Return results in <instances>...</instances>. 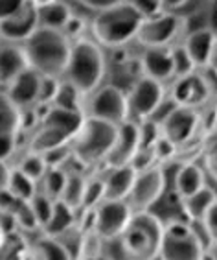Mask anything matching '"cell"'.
Returning a JSON list of instances; mask_svg holds the SVG:
<instances>
[{
    "mask_svg": "<svg viewBox=\"0 0 217 260\" xmlns=\"http://www.w3.org/2000/svg\"><path fill=\"white\" fill-rule=\"evenodd\" d=\"M85 30V20L79 19L78 15H76L74 11H72V17H70V20L66 22V26L63 28V34L68 37V39H81L79 35H81V31Z\"/></svg>",
    "mask_w": 217,
    "mask_h": 260,
    "instance_id": "f6af8a7d",
    "label": "cell"
},
{
    "mask_svg": "<svg viewBox=\"0 0 217 260\" xmlns=\"http://www.w3.org/2000/svg\"><path fill=\"white\" fill-rule=\"evenodd\" d=\"M81 260H108V258H103V256H89V258H81Z\"/></svg>",
    "mask_w": 217,
    "mask_h": 260,
    "instance_id": "f5cc1de1",
    "label": "cell"
},
{
    "mask_svg": "<svg viewBox=\"0 0 217 260\" xmlns=\"http://www.w3.org/2000/svg\"><path fill=\"white\" fill-rule=\"evenodd\" d=\"M183 19L164 11L153 19H146L140 24L136 41L146 48H166L180 31Z\"/></svg>",
    "mask_w": 217,
    "mask_h": 260,
    "instance_id": "7c38bea8",
    "label": "cell"
},
{
    "mask_svg": "<svg viewBox=\"0 0 217 260\" xmlns=\"http://www.w3.org/2000/svg\"><path fill=\"white\" fill-rule=\"evenodd\" d=\"M10 168L6 166V162L0 160V192L6 190V186H8V179H10Z\"/></svg>",
    "mask_w": 217,
    "mask_h": 260,
    "instance_id": "681fc988",
    "label": "cell"
},
{
    "mask_svg": "<svg viewBox=\"0 0 217 260\" xmlns=\"http://www.w3.org/2000/svg\"><path fill=\"white\" fill-rule=\"evenodd\" d=\"M138 137H140V148H151L162 137L160 125L155 124L153 120L138 122Z\"/></svg>",
    "mask_w": 217,
    "mask_h": 260,
    "instance_id": "d590c367",
    "label": "cell"
},
{
    "mask_svg": "<svg viewBox=\"0 0 217 260\" xmlns=\"http://www.w3.org/2000/svg\"><path fill=\"white\" fill-rule=\"evenodd\" d=\"M66 179H68V174H64V170H61V168H48V172L43 177V183H45L43 194L48 196L50 200L54 201L61 200L64 186H66Z\"/></svg>",
    "mask_w": 217,
    "mask_h": 260,
    "instance_id": "f546056e",
    "label": "cell"
},
{
    "mask_svg": "<svg viewBox=\"0 0 217 260\" xmlns=\"http://www.w3.org/2000/svg\"><path fill=\"white\" fill-rule=\"evenodd\" d=\"M173 190L177 194L178 200L188 198V196L195 194L204 186V172L193 162H184L175 174V181H173Z\"/></svg>",
    "mask_w": 217,
    "mask_h": 260,
    "instance_id": "cb8c5ba5",
    "label": "cell"
},
{
    "mask_svg": "<svg viewBox=\"0 0 217 260\" xmlns=\"http://www.w3.org/2000/svg\"><path fill=\"white\" fill-rule=\"evenodd\" d=\"M142 20V15L136 11L133 2L116 0L111 8L96 13L90 26L98 45L107 48H122L129 41L136 39Z\"/></svg>",
    "mask_w": 217,
    "mask_h": 260,
    "instance_id": "3957f363",
    "label": "cell"
},
{
    "mask_svg": "<svg viewBox=\"0 0 217 260\" xmlns=\"http://www.w3.org/2000/svg\"><path fill=\"white\" fill-rule=\"evenodd\" d=\"M37 28H39L37 6H35V2L24 0V6L20 8V11L17 15L4 20V22H0V37L4 41H8L10 45L24 43Z\"/></svg>",
    "mask_w": 217,
    "mask_h": 260,
    "instance_id": "9a60e30c",
    "label": "cell"
},
{
    "mask_svg": "<svg viewBox=\"0 0 217 260\" xmlns=\"http://www.w3.org/2000/svg\"><path fill=\"white\" fill-rule=\"evenodd\" d=\"M133 6L136 8L142 19H153V17L164 13V2H146V0H133Z\"/></svg>",
    "mask_w": 217,
    "mask_h": 260,
    "instance_id": "60d3db41",
    "label": "cell"
},
{
    "mask_svg": "<svg viewBox=\"0 0 217 260\" xmlns=\"http://www.w3.org/2000/svg\"><path fill=\"white\" fill-rule=\"evenodd\" d=\"M72 43L63 31L37 28L22 43L28 67L43 78H57L64 74Z\"/></svg>",
    "mask_w": 217,
    "mask_h": 260,
    "instance_id": "6da1fadb",
    "label": "cell"
},
{
    "mask_svg": "<svg viewBox=\"0 0 217 260\" xmlns=\"http://www.w3.org/2000/svg\"><path fill=\"white\" fill-rule=\"evenodd\" d=\"M204 160H206V170L212 174V177L217 181V142H213L204 153Z\"/></svg>",
    "mask_w": 217,
    "mask_h": 260,
    "instance_id": "7dc6e473",
    "label": "cell"
},
{
    "mask_svg": "<svg viewBox=\"0 0 217 260\" xmlns=\"http://www.w3.org/2000/svg\"><path fill=\"white\" fill-rule=\"evenodd\" d=\"M131 216L133 210L127 201H101L92 210V231L101 240L120 238Z\"/></svg>",
    "mask_w": 217,
    "mask_h": 260,
    "instance_id": "8fae6325",
    "label": "cell"
},
{
    "mask_svg": "<svg viewBox=\"0 0 217 260\" xmlns=\"http://www.w3.org/2000/svg\"><path fill=\"white\" fill-rule=\"evenodd\" d=\"M6 190L10 192L17 201H28L37 194V183L33 179H30L26 174L15 168V170L10 172V179H8V186H6Z\"/></svg>",
    "mask_w": 217,
    "mask_h": 260,
    "instance_id": "4316f807",
    "label": "cell"
},
{
    "mask_svg": "<svg viewBox=\"0 0 217 260\" xmlns=\"http://www.w3.org/2000/svg\"><path fill=\"white\" fill-rule=\"evenodd\" d=\"M140 150V137H138V122L125 120L124 124L118 125V133L114 140L113 148L108 151L105 165L108 168L116 166H127L131 165L133 157Z\"/></svg>",
    "mask_w": 217,
    "mask_h": 260,
    "instance_id": "5bb4252c",
    "label": "cell"
},
{
    "mask_svg": "<svg viewBox=\"0 0 217 260\" xmlns=\"http://www.w3.org/2000/svg\"><path fill=\"white\" fill-rule=\"evenodd\" d=\"M136 172L133 166H116V168H108L107 175L103 177L105 185V200L103 201H125L129 192L133 188Z\"/></svg>",
    "mask_w": 217,
    "mask_h": 260,
    "instance_id": "ffe728a7",
    "label": "cell"
},
{
    "mask_svg": "<svg viewBox=\"0 0 217 260\" xmlns=\"http://www.w3.org/2000/svg\"><path fill=\"white\" fill-rule=\"evenodd\" d=\"M85 113H74V111H63L50 107L46 115L39 120L30 142L31 153H46L50 150L68 146L79 127L83 125Z\"/></svg>",
    "mask_w": 217,
    "mask_h": 260,
    "instance_id": "8992f818",
    "label": "cell"
},
{
    "mask_svg": "<svg viewBox=\"0 0 217 260\" xmlns=\"http://www.w3.org/2000/svg\"><path fill=\"white\" fill-rule=\"evenodd\" d=\"M107 124L120 125L129 120L127 96L118 85H101L94 90L89 102V115Z\"/></svg>",
    "mask_w": 217,
    "mask_h": 260,
    "instance_id": "9c48e42d",
    "label": "cell"
},
{
    "mask_svg": "<svg viewBox=\"0 0 217 260\" xmlns=\"http://www.w3.org/2000/svg\"><path fill=\"white\" fill-rule=\"evenodd\" d=\"M24 6V0H0V22L11 19Z\"/></svg>",
    "mask_w": 217,
    "mask_h": 260,
    "instance_id": "ee69618b",
    "label": "cell"
},
{
    "mask_svg": "<svg viewBox=\"0 0 217 260\" xmlns=\"http://www.w3.org/2000/svg\"><path fill=\"white\" fill-rule=\"evenodd\" d=\"M30 67H28V59H26L22 46H0V85L8 89Z\"/></svg>",
    "mask_w": 217,
    "mask_h": 260,
    "instance_id": "44dd1931",
    "label": "cell"
},
{
    "mask_svg": "<svg viewBox=\"0 0 217 260\" xmlns=\"http://www.w3.org/2000/svg\"><path fill=\"white\" fill-rule=\"evenodd\" d=\"M52 107L63 111H74V113H83V94L76 87H72L68 81H61L59 90L55 94Z\"/></svg>",
    "mask_w": 217,
    "mask_h": 260,
    "instance_id": "83f0119b",
    "label": "cell"
},
{
    "mask_svg": "<svg viewBox=\"0 0 217 260\" xmlns=\"http://www.w3.org/2000/svg\"><path fill=\"white\" fill-rule=\"evenodd\" d=\"M118 133V125L85 115L83 125L70 142V153L79 165L89 168L105 162Z\"/></svg>",
    "mask_w": 217,
    "mask_h": 260,
    "instance_id": "5b68a950",
    "label": "cell"
},
{
    "mask_svg": "<svg viewBox=\"0 0 217 260\" xmlns=\"http://www.w3.org/2000/svg\"><path fill=\"white\" fill-rule=\"evenodd\" d=\"M37 251H39L41 260H72L66 247L57 238H52V236H45L37 244Z\"/></svg>",
    "mask_w": 217,
    "mask_h": 260,
    "instance_id": "4dcf8cb0",
    "label": "cell"
},
{
    "mask_svg": "<svg viewBox=\"0 0 217 260\" xmlns=\"http://www.w3.org/2000/svg\"><path fill=\"white\" fill-rule=\"evenodd\" d=\"M151 150H153L157 162H168V160H171V159H177V148H175L169 140L164 139V137H160V139L151 146Z\"/></svg>",
    "mask_w": 217,
    "mask_h": 260,
    "instance_id": "f35d334b",
    "label": "cell"
},
{
    "mask_svg": "<svg viewBox=\"0 0 217 260\" xmlns=\"http://www.w3.org/2000/svg\"><path fill=\"white\" fill-rule=\"evenodd\" d=\"M72 227H76V210L66 205L64 201L57 200L54 203V210H52L48 223H46L43 231L46 233V236L59 238L61 235H64Z\"/></svg>",
    "mask_w": 217,
    "mask_h": 260,
    "instance_id": "d4e9b609",
    "label": "cell"
},
{
    "mask_svg": "<svg viewBox=\"0 0 217 260\" xmlns=\"http://www.w3.org/2000/svg\"><path fill=\"white\" fill-rule=\"evenodd\" d=\"M41 80H43V76L37 74L35 70L28 69L6 89V94L20 111L28 109V107H35L37 100H39Z\"/></svg>",
    "mask_w": 217,
    "mask_h": 260,
    "instance_id": "e0dca14e",
    "label": "cell"
},
{
    "mask_svg": "<svg viewBox=\"0 0 217 260\" xmlns=\"http://www.w3.org/2000/svg\"><path fill=\"white\" fill-rule=\"evenodd\" d=\"M164 223L151 210L133 212L124 233L120 235V249L127 260H155L162 244Z\"/></svg>",
    "mask_w": 217,
    "mask_h": 260,
    "instance_id": "277c9868",
    "label": "cell"
},
{
    "mask_svg": "<svg viewBox=\"0 0 217 260\" xmlns=\"http://www.w3.org/2000/svg\"><path fill=\"white\" fill-rule=\"evenodd\" d=\"M206 247L186 220H171L164 225L162 244L158 249L160 260H201Z\"/></svg>",
    "mask_w": 217,
    "mask_h": 260,
    "instance_id": "52a82bcc",
    "label": "cell"
},
{
    "mask_svg": "<svg viewBox=\"0 0 217 260\" xmlns=\"http://www.w3.org/2000/svg\"><path fill=\"white\" fill-rule=\"evenodd\" d=\"M166 186H168L166 172L155 166V168L136 174L133 188L125 201L133 212H146L162 200V196L166 194Z\"/></svg>",
    "mask_w": 217,
    "mask_h": 260,
    "instance_id": "ba28073f",
    "label": "cell"
},
{
    "mask_svg": "<svg viewBox=\"0 0 217 260\" xmlns=\"http://www.w3.org/2000/svg\"><path fill=\"white\" fill-rule=\"evenodd\" d=\"M215 46L217 39L213 37V34L208 28H202V30H195L188 34L183 48L190 55V59L193 61L195 69H202V67L210 65Z\"/></svg>",
    "mask_w": 217,
    "mask_h": 260,
    "instance_id": "d6986e66",
    "label": "cell"
},
{
    "mask_svg": "<svg viewBox=\"0 0 217 260\" xmlns=\"http://www.w3.org/2000/svg\"><path fill=\"white\" fill-rule=\"evenodd\" d=\"M171 57H173V72L177 78H184V76H190L195 72V65L193 61L190 59V55L186 54L183 46H177V48H171Z\"/></svg>",
    "mask_w": 217,
    "mask_h": 260,
    "instance_id": "e575fe53",
    "label": "cell"
},
{
    "mask_svg": "<svg viewBox=\"0 0 217 260\" xmlns=\"http://www.w3.org/2000/svg\"><path fill=\"white\" fill-rule=\"evenodd\" d=\"M6 242V231L2 229V225H0V249H2V245H4Z\"/></svg>",
    "mask_w": 217,
    "mask_h": 260,
    "instance_id": "816d5d0a",
    "label": "cell"
},
{
    "mask_svg": "<svg viewBox=\"0 0 217 260\" xmlns=\"http://www.w3.org/2000/svg\"><path fill=\"white\" fill-rule=\"evenodd\" d=\"M103 200H105L103 179H87L81 207H83L85 210H94Z\"/></svg>",
    "mask_w": 217,
    "mask_h": 260,
    "instance_id": "836d02e7",
    "label": "cell"
},
{
    "mask_svg": "<svg viewBox=\"0 0 217 260\" xmlns=\"http://www.w3.org/2000/svg\"><path fill=\"white\" fill-rule=\"evenodd\" d=\"M107 74V61L101 46L90 39H78L70 48V57L66 63V81L83 96L92 94L101 87Z\"/></svg>",
    "mask_w": 217,
    "mask_h": 260,
    "instance_id": "7a4b0ae2",
    "label": "cell"
},
{
    "mask_svg": "<svg viewBox=\"0 0 217 260\" xmlns=\"http://www.w3.org/2000/svg\"><path fill=\"white\" fill-rule=\"evenodd\" d=\"M171 98L177 102L178 107L197 109L199 105L206 104V100L210 98V83L204 76L197 72L177 78L171 90Z\"/></svg>",
    "mask_w": 217,
    "mask_h": 260,
    "instance_id": "2e32d148",
    "label": "cell"
},
{
    "mask_svg": "<svg viewBox=\"0 0 217 260\" xmlns=\"http://www.w3.org/2000/svg\"><path fill=\"white\" fill-rule=\"evenodd\" d=\"M178 105H177V102L173 100L171 96H164V100L160 102V105H158L157 107V111H155L153 115H151V118H149V120H153L155 124H162L164 120H166V118H168L169 115H171L173 111L177 109Z\"/></svg>",
    "mask_w": 217,
    "mask_h": 260,
    "instance_id": "b9f144b4",
    "label": "cell"
},
{
    "mask_svg": "<svg viewBox=\"0 0 217 260\" xmlns=\"http://www.w3.org/2000/svg\"><path fill=\"white\" fill-rule=\"evenodd\" d=\"M22 129V111L8 98L6 92H0V135H19Z\"/></svg>",
    "mask_w": 217,
    "mask_h": 260,
    "instance_id": "484cf974",
    "label": "cell"
},
{
    "mask_svg": "<svg viewBox=\"0 0 217 260\" xmlns=\"http://www.w3.org/2000/svg\"><path fill=\"white\" fill-rule=\"evenodd\" d=\"M61 81L57 78H43L41 80V89H39V105H46V107H52V102H54L57 90H59Z\"/></svg>",
    "mask_w": 217,
    "mask_h": 260,
    "instance_id": "8d00e7d4",
    "label": "cell"
},
{
    "mask_svg": "<svg viewBox=\"0 0 217 260\" xmlns=\"http://www.w3.org/2000/svg\"><path fill=\"white\" fill-rule=\"evenodd\" d=\"M85 185H87V179L83 175L74 174L68 175L66 179V186H64V192L61 196V201H64L68 207H72L74 210H78L83 203V194H85Z\"/></svg>",
    "mask_w": 217,
    "mask_h": 260,
    "instance_id": "f1b7e54d",
    "label": "cell"
},
{
    "mask_svg": "<svg viewBox=\"0 0 217 260\" xmlns=\"http://www.w3.org/2000/svg\"><path fill=\"white\" fill-rule=\"evenodd\" d=\"M17 150V137L15 135H0V160L6 162Z\"/></svg>",
    "mask_w": 217,
    "mask_h": 260,
    "instance_id": "bcb514c9",
    "label": "cell"
},
{
    "mask_svg": "<svg viewBox=\"0 0 217 260\" xmlns=\"http://www.w3.org/2000/svg\"><path fill=\"white\" fill-rule=\"evenodd\" d=\"M155 162H157V159H155L153 150L151 148H140L131 160V166L136 174H140V172H146L149 168H155Z\"/></svg>",
    "mask_w": 217,
    "mask_h": 260,
    "instance_id": "74e56055",
    "label": "cell"
},
{
    "mask_svg": "<svg viewBox=\"0 0 217 260\" xmlns=\"http://www.w3.org/2000/svg\"><path fill=\"white\" fill-rule=\"evenodd\" d=\"M68 157H72V153H70V144L61 146V148H55V150H50V151H46V153H43V159H45L48 168H61V165H63Z\"/></svg>",
    "mask_w": 217,
    "mask_h": 260,
    "instance_id": "ab89813d",
    "label": "cell"
},
{
    "mask_svg": "<svg viewBox=\"0 0 217 260\" xmlns=\"http://www.w3.org/2000/svg\"><path fill=\"white\" fill-rule=\"evenodd\" d=\"M127 113L129 120L143 122L149 120L160 102L164 100V85L155 80H149L146 76H140L131 85L127 94Z\"/></svg>",
    "mask_w": 217,
    "mask_h": 260,
    "instance_id": "30bf717a",
    "label": "cell"
},
{
    "mask_svg": "<svg viewBox=\"0 0 217 260\" xmlns=\"http://www.w3.org/2000/svg\"><path fill=\"white\" fill-rule=\"evenodd\" d=\"M140 69H142V76L164 85L175 76L171 48L168 46L166 48H146V52L140 57Z\"/></svg>",
    "mask_w": 217,
    "mask_h": 260,
    "instance_id": "ac0fdd59",
    "label": "cell"
},
{
    "mask_svg": "<svg viewBox=\"0 0 217 260\" xmlns=\"http://www.w3.org/2000/svg\"><path fill=\"white\" fill-rule=\"evenodd\" d=\"M215 200H217L215 190L206 185L202 186L201 190L195 192V194L183 198L180 200V209H183V214L186 216V221H190V223L202 221L206 212L210 210V207L215 203Z\"/></svg>",
    "mask_w": 217,
    "mask_h": 260,
    "instance_id": "7402d4cb",
    "label": "cell"
},
{
    "mask_svg": "<svg viewBox=\"0 0 217 260\" xmlns=\"http://www.w3.org/2000/svg\"><path fill=\"white\" fill-rule=\"evenodd\" d=\"M206 28L213 34V37L217 39V10L206 11Z\"/></svg>",
    "mask_w": 217,
    "mask_h": 260,
    "instance_id": "c3c4849f",
    "label": "cell"
},
{
    "mask_svg": "<svg viewBox=\"0 0 217 260\" xmlns=\"http://www.w3.org/2000/svg\"><path fill=\"white\" fill-rule=\"evenodd\" d=\"M19 170L37 183V181H41L43 177H45V174L48 172V166H46L45 159H43L41 153H31L30 151L24 159L20 160Z\"/></svg>",
    "mask_w": 217,
    "mask_h": 260,
    "instance_id": "d6a6232c",
    "label": "cell"
},
{
    "mask_svg": "<svg viewBox=\"0 0 217 260\" xmlns=\"http://www.w3.org/2000/svg\"><path fill=\"white\" fill-rule=\"evenodd\" d=\"M202 227H204V231H206L210 242H212V244H217V200H215V203L210 207L206 216H204Z\"/></svg>",
    "mask_w": 217,
    "mask_h": 260,
    "instance_id": "7bdbcfd3",
    "label": "cell"
},
{
    "mask_svg": "<svg viewBox=\"0 0 217 260\" xmlns=\"http://www.w3.org/2000/svg\"><path fill=\"white\" fill-rule=\"evenodd\" d=\"M201 124V116L195 109L188 107H177L166 120L160 124V131L166 140H169L175 148L188 144L190 140L195 139V133Z\"/></svg>",
    "mask_w": 217,
    "mask_h": 260,
    "instance_id": "4fadbf2b",
    "label": "cell"
},
{
    "mask_svg": "<svg viewBox=\"0 0 217 260\" xmlns=\"http://www.w3.org/2000/svg\"><path fill=\"white\" fill-rule=\"evenodd\" d=\"M210 69H212L213 76L217 78V46H215V50H213V55H212V61H210Z\"/></svg>",
    "mask_w": 217,
    "mask_h": 260,
    "instance_id": "f907efd6",
    "label": "cell"
},
{
    "mask_svg": "<svg viewBox=\"0 0 217 260\" xmlns=\"http://www.w3.org/2000/svg\"><path fill=\"white\" fill-rule=\"evenodd\" d=\"M37 6V20H39V28H48V30H59L66 26V22L72 17L70 4L66 2H35Z\"/></svg>",
    "mask_w": 217,
    "mask_h": 260,
    "instance_id": "603a6c76",
    "label": "cell"
},
{
    "mask_svg": "<svg viewBox=\"0 0 217 260\" xmlns=\"http://www.w3.org/2000/svg\"><path fill=\"white\" fill-rule=\"evenodd\" d=\"M28 203H30V209H31V212H33L35 220H37L39 227L41 229H45V225L50 220V216H52V210H54L55 201L50 200L48 196H45L43 192H37V194H35Z\"/></svg>",
    "mask_w": 217,
    "mask_h": 260,
    "instance_id": "1f68e13d",
    "label": "cell"
}]
</instances>
